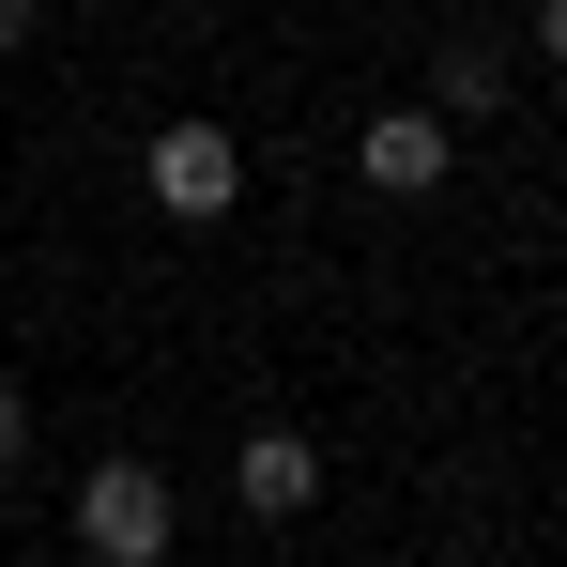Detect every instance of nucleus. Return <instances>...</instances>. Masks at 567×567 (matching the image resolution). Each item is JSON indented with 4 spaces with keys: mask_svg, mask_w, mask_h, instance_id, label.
Listing matches in <instances>:
<instances>
[{
    "mask_svg": "<svg viewBox=\"0 0 567 567\" xmlns=\"http://www.w3.org/2000/svg\"><path fill=\"white\" fill-rule=\"evenodd\" d=\"M31 16H47V0H0V62H16V47H31Z\"/></svg>",
    "mask_w": 567,
    "mask_h": 567,
    "instance_id": "6e6552de",
    "label": "nucleus"
},
{
    "mask_svg": "<svg viewBox=\"0 0 567 567\" xmlns=\"http://www.w3.org/2000/svg\"><path fill=\"white\" fill-rule=\"evenodd\" d=\"M230 506H246V522H307V506H322V445H307V430H246V445H230Z\"/></svg>",
    "mask_w": 567,
    "mask_h": 567,
    "instance_id": "20e7f679",
    "label": "nucleus"
},
{
    "mask_svg": "<svg viewBox=\"0 0 567 567\" xmlns=\"http://www.w3.org/2000/svg\"><path fill=\"white\" fill-rule=\"evenodd\" d=\"M445 169H461V123H445V107H383V123H353V185H369V199H430Z\"/></svg>",
    "mask_w": 567,
    "mask_h": 567,
    "instance_id": "7ed1b4c3",
    "label": "nucleus"
},
{
    "mask_svg": "<svg viewBox=\"0 0 567 567\" xmlns=\"http://www.w3.org/2000/svg\"><path fill=\"white\" fill-rule=\"evenodd\" d=\"M430 107H445V123L506 107V47H491V31H461V47H445V78H430Z\"/></svg>",
    "mask_w": 567,
    "mask_h": 567,
    "instance_id": "39448f33",
    "label": "nucleus"
},
{
    "mask_svg": "<svg viewBox=\"0 0 567 567\" xmlns=\"http://www.w3.org/2000/svg\"><path fill=\"white\" fill-rule=\"evenodd\" d=\"M537 62H553V78H567V0H537Z\"/></svg>",
    "mask_w": 567,
    "mask_h": 567,
    "instance_id": "0eeeda50",
    "label": "nucleus"
},
{
    "mask_svg": "<svg viewBox=\"0 0 567 567\" xmlns=\"http://www.w3.org/2000/svg\"><path fill=\"white\" fill-rule=\"evenodd\" d=\"M169 537L185 522H169V475L154 461H93L78 475V553L93 567H169Z\"/></svg>",
    "mask_w": 567,
    "mask_h": 567,
    "instance_id": "f03ea898",
    "label": "nucleus"
},
{
    "mask_svg": "<svg viewBox=\"0 0 567 567\" xmlns=\"http://www.w3.org/2000/svg\"><path fill=\"white\" fill-rule=\"evenodd\" d=\"M138 199H154L169 230H215V215L246 199V138H230V123H154V138H138Z\"/></svg>",
    "mask_w": 567,
    "mask_h": 567,
    "instance_id": "f257e3e1",
    "label": "nucleus"
},
{
    "mask_svg": "<svg viewBox=\"0 0 567 567\" xmlns=\"http://www.w3.org/2000/svg\"><path fill=\"white\" fill-rule=\"evenodd\" d=\"M31 461V399H16V383H0V475Z\"/></svg>",
    "mask_w": 567,
    "mask_h": 567,
    "instance_id": "423d86ee",
    "label": "nucleus"
}]
</instances>
